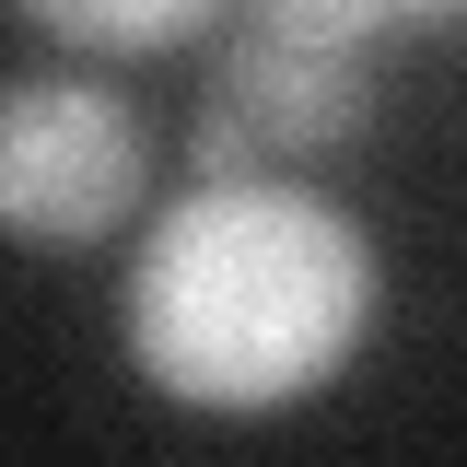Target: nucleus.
I'll return each mask as SVG.
<instances>
[{"mask_svg": "<svg viewBox=\"0 0 467 467\" xmlns=\"http://www.w3.org/2000/svg\"><path fill=\"white\" fill-rule=\"evenodd\" d=\"M36 36L82 58H152V47H187V36H211L234 0H12Z\"/></svg>", "mask_w": 467, "mask_h": 467, "instance_id": "4", "label": "nucleus"}, {"mask_svg": "<svg viewBox=\"0 0 467 467\" xmlns=\"http://www.w3.org/2000/svg\"><path fill=\"white\" fill-rule=\"evenodd\" d=\"M374 129V58L234 24L199 82V175H316Z\"/></svg>", "mask_w": 467, "mask_h": 467, "instance_id": "3", "label": "nucleus"}, {"mask_svg": "<svg viewBox=\"0 0 467 467\" xmlns=\"http://www.w3.org/2000/svg\"><path fill=\"white\" fill-rule=\"evenodd\" d=\"M398 36H432V24H467V0H386Z\"/></svg>", "mask_w": 467, "mask_h": 467, "instance_id": "6", "label": "nucleus"}, {"mask_svg": "<svg viewBox=\"0 0 467 467\" xmlns=\"http://www.w3.org/2000/svg\"><path fill=\"white\" fill-rule=\"evenodd\" d=\"M374 327V245L304 175H199L152 211L117 339L175 409H292L339 374Z\"/></svg>", "mask_w": 467, "mask_h": 467, "instance_id": "1", "label": "nucleus"}, {"mask_svg": "<svg viewBox=\"0 0 467 467\" xmlns=\"http://www.w3.org/2000/svg\"><path fill=\"white\" fill-rule=\"evenodd\" d=\"M223 24H257V36H304V47H386L398 24H386V0H234Z\"/></svg>", "mask_w": 467, "mask_h": 467, "instance_id": "5", "label": "nucleus"}, {"mask_svg": "<svg viewBox=\"0 0 467 467\" xmlns=\"http://www.w3.org/2000/svg\"><path fill=\"white\" fill-rule=\"evenodd\" d=\"M152 187V129L106 70H12L0 82V234L12 245H106Z\"/></svg>", "mask_w": 467, "mask_h": 467, "instance_id": "2", "label": "nucleus"}]
</instances>
